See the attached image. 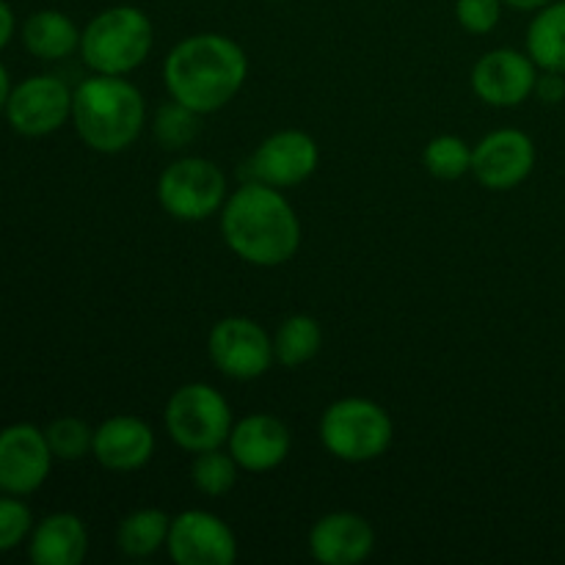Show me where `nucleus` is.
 <instances>
[{
	"instance_id": "nucleus-21",
	"label": "nucleus",
	"mask_w": 565,
	"mask_h": 565,
	"mask_svg": "<svg viewBox=\"0 0 565 565\" xmlns=\"http://www.w3.org/2000/svg\"><path fill=\"white\" fill-rule=\"evenodd\" d=\"M527 55L539 70L565 75V0H552L535 11L527 25Z\"/></svg>"
},
{
	"instance_id": "nucleus-3",
	"label": "nucleus",
	"mask_w": 565,
	"mask_h": 565,
	"mask_svg": "<svg viewBox=\"0 0 565 565\" xmlns=\"http://www.w3.org/2000/svg\"><path fill=\"white\" fill-rule=\"evenodd\" d=\"M72 121L88 149L99 154H119L141 138L147 127V99L127 77L94 72L77 83Z\"/></svg>"
},
{
	"instance_id": "nucleus-29",
	"label": "nucleus",
	"mask_w": 565,
	"mask_h": 565,
	"mask_svg": "<svg viewBox=\"0 0 565 565\" xmlns=\"http://www.w3.org/2000/svg\"><path fill=\"white\" fill-rule=\"evenodd\" d=\"M533 97H539L544 105H561L565 99V75L563 72L541 70L535 81Z\"/></svg>"
},
{
	"instance_id": "nucleus-16",
	"label": "nucleus",
	"mask_w": 565,
	"mask_h": 565,
	"mask_svg": "<svg viewBox=\"0 0 565 565\" xmlns=\"http://www.w3.org/2000/svg\"><path fill=\"white\" fill-rule=\"evenodd\" d=\"M154 430L136 414H114L94 428L92 456L108 472H138L154 456Z\"/></svg>"
},
{
	"instance_id": "nucleus-19",
	"label": "nucleus",
	"mask_w": 565,
	"mask_h": 565,
	"mask_svg": "<svg viewBox=\"0 0 565 565\" xmlns=\"http://www.w3.org/2000/svg\"><path fill=\"white\" fill-rule=\"evenodd\" d=\"M81 28L64 11L44 9L25 20V25H22V44L36 58L58 61L70 58L75 50H81Z\"/></svg>"
},
{
	"instance_id": "nucleus-11",
	"label": "nucleus",
	"mask_w": 565,
	"mask_h": 565,
	"mask_svg": "<svg viewBox=\"0 0 565 565\" xmlns=\"http://www.w3.org/2000/svg\"><path fill=\"white\" fill-rule=\"evenodd\" d=\"M539 64L527 55V50L497 47L475 61L469 72V83L480 103L491 108H519L527 103L539 81Z\"/></svg>"
},
{
	"instance_id": "nucleus-2",
	"label": "nucleus",
	"mask_w": 565,
	"mask_h": 565,
	"mask_svg": "<svg viewBox=\"0 0 565 565\" xmlns=\"http://www.w3.org/2000/svg\"><path fill=\"white\" fill-rule=\"evenodd\" d=\"M248 77V55L224 33H193L177 42L163 61V86L171 99L207 116L226 108Z\"/></svg>"
},
{
	"instance_id": "nucleus-9",
	"label": "nucleus",
	"mask_w": 565,
	"mask_h": 565,
	"mask_svg": "<svg viewBox=\"0 0 565 565\" xmlns=\"http://www.w3.org/2000/svg\"><path fill=\"white\" fill-rule=\"evenodd\" d=\"M166 552L177 565H232L237 561V539L224 519L191 508L171 516Z\"/></svg>"
},
{
	"instance_id": "nucleus-5",
	"label": "nucleus",
	"mask_w": 565,
	"mask_h": 565,
	"mask_svg": "<svg viewBox=\"0 0 565 565\" xmlns=\"http://www.w3.org/2000/svg\"><path fill=\"white\" fill-rule=\"evenodd\" d=\"M320 445L342 463H370L395 441V423L381 403L370 397H340L323 412L318 425Z\"/></svg>"
},
{
	"instance_id": "nucleus-23",
	"label": "nucleus",
	"mask_w": 565,
	"mask_h": 565,
	"mask_svg": "<svg viewBox=\"0 0 565 565\" xmlns=\"http://www.w3.org/2000/svg\"><path fill=\"white\" fill-rule=\"evenodd\" d=\"M423 163L430 177L441 182H456L472 174V147L461 136L441 132L425 143Z\"/></svg>"
},
{
	"instance_id": "nucleus-7",
	"label": "nucleus",
	"mask_w": 565,
	"mask_h": 565,
	"mask_svg": "<svg viewBox=\"0 0 565 565\" xmlns=\"http://www.w3.org/2000/svg\"><path fill=\"white\" fill-rule=\"evenodd\" d=\"M226 199L230 185L224 171L210 158L185 154L171 160L158 177V202L174 221L202 224L224 210Z\"/></svg>"
},
{
	"instance_id": "nucleus-6",
	"label": "nucleus",
	"mask_w": 565,
	"mask_h": 565,
	"mask_svg": "<svg viewBox=\"0 0 565 565\" xmlns=\"http://www.w3.org/2000/svg\"><path fill=\"white\" fill-rule=\"evenodd\" d=\"M232 408L226 397L204 381H191L171 392L163 408V428L180 450L196 452L224 447L232 434Z\"/></svg>"
},
{
	"instance_id": "nucleus-32",
	"label": "nucleus",
	"mask_w": 565,
	"mask_h": 565,
	"mask_svg": "<svg viewBox=\"0 0 565 565\" xmlns=\"http://www.w3.org/2000/svg\"><path fill=\"white\" fill-rule=\"evenodd\" d=\"M9 94H11V88H9V72H6L3 64H0V110H3L6 103H9Z\"/></svg>"
},
{
	"instance_id": "nucleus-26",
	"label": "nucleus",
	"mask_w": 565,
	"mask_h": 565,
	"mask_svg": "<svg viewBox=\"0 0 565 565\" xmlns=\"http://www.w3.org/2000/svg\"><path fill=\"white\" fill-rule=\"evenodd\" d=\"M47 445L61 461H81L94 447V428L81 417H58L44 430Z\"/></svg>"
},
{
	"instance_id": "nucleus-8",
	"label": "nucleus",
	"mask_w": 565,
	"mask_h": 565,
	"mask_svg": "<svg viewBox=\"0 0 565 565\" xmlns=\"http://www.w3.org/2000/svg\"><path fill=\"white\" fill-rule=\"evenodd\" d=\"M207 356L232 381H257L274 367V337L252 318H221L207 334Z\"/></svg>"
},
{
	"instance_id": "nucleus-17",
	"label": "nucleus",
	"mask_w": 565,
	"mask_h": 565,
	"mask_svg": "<svg viewBox=\"0 0 565 565\" xmlns=\"http://www.w3.org/2000/svg\"><path fill=\"white\" fill-rule=\"evenodd\" d=\"M375 550V530L353 511H331L309 530V552L323 565H359Z\"/></svg>"
},
{
	"instance_id": "nucleus-22",
	"label": "nucleus",
	"mask_w": 565,
	"mask_h": 565,
	"mask_svg": "<svg viewBox=\"0 0 565 565\" xmlns=\"http://www.w3.org/2000/svg\"><path fill=\"white\" fill-rule=\"evenodd\" d=\"M323 348V326L312 315H290L281 320L274 334L276 364L287 370H298L312 362Z\"/></svg>"
},
{
	"instance_id": "nucleus-14",
	"label": "nucleus",
	"mask_w": 565,
	"mask_h": 565,
	"mask_svg": "<svg viewBox=\"0 0 565 565\" xmlns=\"http://www.w3.org/2000/svg\"><path fill=\"white\" fill-rule=\"evenodd\" d=\"M53 450L36 425H11L0 430V489L6 494H33L47 480Z\"/></svg>"
},
{
	"instance_id": "nucleus-12",
	"label": "nucleus",
	"mask_w": 565,
	"mask_h": 565,
	"mask_svg": "<svg viewBox=\"0 0 565 565\" xmlns=\"http://www.w3.org/2000/svg\"><path fill=\"white\" fill-rule=\"evenodd\" d=\"M535 141L516 127H500L472 147V177L486 191H513L535 169Z\"/></svg>"
},
{
	"instance_id": "nucleus-24",
	"label": "nucleus",
	"mask_w": 565,
	"mask_h": 565,
	"mask_svg": "<svg viewBox=\"0 0 565 565\" xmlns=\"http://www.w3.org/2000/svg\"><path fill=\"white\" fill-rule=\"evenodd\" d=\"M241 472V463L232 458V452L224 450V447H215V450H204L193 456L191 483L204 497H224L235 489Z\"/></svg>"
},
{
	"instance_id": "nucleus-27",
	"label": "nucleus",
	"mask_w": 565,
	"mask_h": 565,
	"mask_svg": "<svg viewBox=\"0 0 565 565\" xmlns=\"http://www.w3.org/2000/svg\"><path fill=\"white\" fill-rule=\"evenodd\" d=\"M502 0H456V20L472 36H486L502 20Z\"/></svg>"
},
{
	"instance_id": "nucleus-31",
	"label": "nucleus",
	"mask_w": 565,
	"mask_h": 565,
	"mask_svg": "<svg viewBox=\"0 0 565 565\" xmlns=\"http://www.w3.org/2000/svg\"><path fill=\"white\" fill-rule=\"evenodd\" d=\"M502 3H505V9L524 11V14H535V11H541L544 6H550L552 0H502Z\"/></svg>"
},
{
	"instance_id": "nucleus-10",
	"label": "nucleus",
	"mask_w": 565,
	"mask_h": 565,
	"mask_svg": "<svg viewBox=\"0 0 565 565\" xmlns=\"http://www.w3.org/2000/svg\"><path fill=\"white\" fill-rule=\"evenodd\" d=\"M320 166V147L307 130H276L248 158V180L265 182L279 191L307 182Z\"/></svg>"
},
{
	"instance_id": "nucleus-25",
	"label": "nucleus",
	"mask_w": 565,
	"mask_h": 565,
	"mask_svg": "<svg viewBox=\"0 0 565 565\" xmlns=\"http://www.w3.org/2000/svg\"><path fill=\"white\" fill-rule=\"evenodd\" d=\"M199 119H202V114H196V110H191L188 105L169 97L158 110H154V141H158L166 152H182V149L191 147L193 138L199 136Z\"/></svg>"
},
{
	"instance_id": "nucleus-33",
	"label": "nucleus",
	"mask_w": 565,
	"mask_h": 565,
	"mask_svg": "<svg viewBox=\"0 0 565 565\" xmlns=\"http://www.w3.org/2000/svg\"><path fill=\"white\" fill-rule=\"evenodd\" d=\"M274 3H279V0H274Z\"/></svg>"
},
{
	"instance_id": "nucleus-28",
	"label": "nucleus",
	"mask_w": 565,
	"mask_h": 565,
	"mask_svg": "<svg viewBox=\"0 0 565 565\" xmlns=\"http://www.w3.org/2000/svg\"><path fill=\"white\" fill-rule=\"evenodd\" d=\"M33 527L31 508L20 500H0V552H9L28 539Z\"/></svg>"
},
{
	"instance_id": "nucleus-15",
	"label": "nucleus",
	"mask_w": 565,
	"mask_h": 565,
	"mask_svg": "<svg viewBox=\"0 0 565 565\" xmlns=\"http://www.w3.org/2000/svg\"><path fill=\"white\" fill-rule=\"evenodd\" d=\"M292 447L290 428L276 414H246L232 425L226 450L232 452L243 472L265 475L287 461Z\"/></svg>"
},
{
	"instance_id": "nucleus-1",
	"label": "nucleus",
	"mask_w": 565,
	"mask_h": 565,
	"mask_svg": "<svg viewBox=\"0 0 565 565\" xmlns=\"http://www.w3.org/2000/svg\"><path fill=\"white\" fill-rule=\"evenodd\" d=\"M226 248L254 268H279L301 248V218L274 185L248 180L218 213Z\"/></svg>"
},
{
	"instance_id": "nucleus-4",
	"label": "nucleus",
	"mask_w": 565,
	"mask_h": 565,
	"mask_svg": "<svg viewBox=\"0 0 565 565\" xmlns=\"http://www.w3.org/2000/svg\"><path fill=\"white\" fill-rule=\"evenodd\" d=\"M152 47L154 25L138 6H110L81 33V58L97 75L127 77L147 64Z\"/></svg>"
},
{
	"instance_id": "nucleus-13",
	"label": "nucleus",
	"mask_w": 565,
	"mask_h": 565,
	"mask_svg": "<svg viewBox=\"0 0 565 565\" xmlns=\"http://www.w3.org/2000/svg\"><path fill=\"white\" fill-rule=\"evenodd\" d=\"M72 92L61 77L55 75H33L11 88L6 114L11 127L28 138L50 136L61 130L66 119H72Z\"/></svg>"
},
{
	"instance_id": "nucleus-30",
	"label": "nucleus",
	"mask_w": 565,
	"mask_h": 565,
	"mask_svg": "<svg viewBox=\"0 0 565 565\" xmlns=\"http://www.w3.org/2000/svg\"><path fill=\"white\" fill-rule=\"evenodd\" d=\"M14 36V11L6 0H0V50L11 42Z\"/></svg>"
},
{
	"instance_id": "nucleus-18",
	"label": "nucleus",
	"mask_w": 565,
	"mask_h": 565,
	"mask_svg": "<svg viewBox=\"0 0 565 565\" xmlns=\"http://www.w3.org/2000/svg\"><path fill=\"white\" fill-rule=\"evenodd\" d=\"M88 552V530L75 513H53L31 533L28 555L36 565H81Z\"/></svg>"
},
{
	"instance_id": "nucleus-20",
	"label": "nucleus",
	"mask_w": 565,
	"mask_h": 565,
	"mask_svg": "<svg viewBox=\"0 0 565 565\" xmlns=\"http://www.w3.org/2000/svg\"><path fill=\"white\" fill-rule=\"evenodd\" d=\"M171 530V516L160 508H138L130 511L119 522L116 530V544L125 557L132 561H143V557L158 555L160 550H166V541H169Z\"/></svg>"
}]
</instances>
